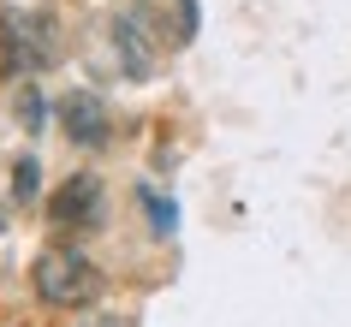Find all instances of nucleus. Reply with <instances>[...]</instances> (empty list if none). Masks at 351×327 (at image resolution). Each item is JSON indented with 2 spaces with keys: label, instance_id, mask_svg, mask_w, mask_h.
Masks as SVG:
<instances>
[{
  "label": "nucleus",
  "instance_id": "f257e3e1",
  "mask_svg": "<svg viewBox=\"0 0 351 327\" xmlns=\"http://www.w3.org/2000/svg\"><path fill=\"white\" fill-rule=\"evenodd\" d=\"M36 291L54 309H84L101 298V274H95L90 256H77V250H42L36 256Z\"/></svg>",
  "mask_w": 351,
  "mask_h": 327
},
{
  "label": "nucleus",
  "instance_id": "7ed1b4c3",
  "mask_svg": "<svg viewBox=\"0 0 351 327\" xmlns=\"http://www.w3.org/2000/svg\"><path fill=\"white\" fill-rule=\"evenodd\" d=\"M48 215H54V226H95V215H101V184H95L90 173H77V179L48 202Z\"/></svg>",
  "mask_w": 351,
  "mask_h": 327
},
{
  "label": "nucleus",
  "instance_id": "0eeeda50",
  "mask_svg": "<svg viewBox=\"0 0 351 327\" xmlns=\"http://www.w3.org/2000/svg\"><path fill=\"white\" fill-rule=\"evenodd\" d=\"M143 202H149V215H155V232H173V208L161 197H143Z\"/></svg>",
  "mask_w": 351,
  "mask_h": 327
},
{
  "label": "nucleus",
  "instance_id": "20e7f679",
  "mask_svg": "<svg viewBox=\"0 0 351 327\" xmlns=\"http://www.w3.org/2000/svg\"><path fill=\"white\" fill-rule=\"evenodd\" d=\"M60 125H66V137L84 143V149L108 143V108H101L95 95H66V101H60Z\"/></svg>",
  "mask_w": 351,
  "mask_h": 327
},
{
  "label": "nucleus",
  "instance_id": "f03ea898",
  "mask_svg": "<svg viewBox=\"0 0 351 327\" xmlns=\"http://www.w3.org/2000/svg\"><path fill=\"white\" fill-rule=\"evenodd\" d=\"M54 54H60V36L48 12H12L6 19V66L12 72H42V66H54Z\"/></svg>",
  "mask_w": 351,
  "mask_h": 327
},
{
  "label": "nucleus",
  "instance_id": "39448f33",
  "mask_svg": "<svg viewBox=\"0 0 351 327\" xmlns=\"http://www.w3.org/2000/svg\"><path fill=\"white\" fill-rule=\"evenodd\" d=\"M36 191H42V167L30 161V155H19V161H12V197H19V202H30Z\"/></svg>",
  "mask_w": 351,
  "mask_h": 327
},
{
  "label": "nucleus",
  "instance_id": "423d86ee",
  "mask_svg": "<svg viewBox=\"0 0 351 327\" xmlns=\"http://www.w3.org/2000/svg\"><path fill=\"white\" fill-rule=\"evenodd\" d=\"M19 119H24V125H30V131L42 125V95L30 90V84H24V90H19Z\"/></svg>",
  "mask_w": 351,
  "mask_h": 327
}]
</instances>
